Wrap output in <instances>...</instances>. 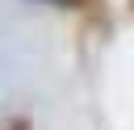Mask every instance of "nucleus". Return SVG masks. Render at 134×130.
<instances>
[{
	"label": "nucleus",
	"instance_id": "1",
	"mask_svg": "<svg viewBox=\"0 0 134 130\" xmlns=\"http://www.w3.org/2000/svg\"><path fill=\"white\" fill-rule=\"evenodd\" d=\"M42 4H59V0H42Z\"/></svg>",
	"mask_w": 134,
	"mask_h": 130
}]
</instances>
